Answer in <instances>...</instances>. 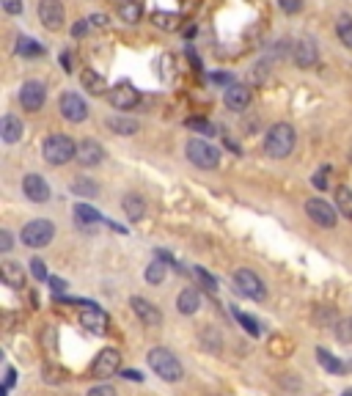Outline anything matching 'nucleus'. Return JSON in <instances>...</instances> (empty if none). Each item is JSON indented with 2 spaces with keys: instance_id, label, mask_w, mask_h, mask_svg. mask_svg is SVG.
<instances>
[{
  "instance_id": "nucleus-3",
  "label": "nucleus",
  "mask_w": 352,
  "mask_h": 396,
  "mask_svg": "<svg viewBox=\"0 0 352 396\" xmlns=\"http://www.w3.org/2000/svg\"><path fill=\"white\" fill-rule=\"evenodd\" d=\"M42 157L50 165H67L72 160H77V144L69 135H47L42 141Z\"/></svg>"
},
{
  "instance_id": "nucleus-40",
  "label": "nucleus",
  "mask_w": 352,
  "mask_h": 396,
  "mask_svg": "<svg viewBox=\"0 0 352 396\" xmlns=\"http://www.w3.org/2000/svg\"><path fill=\"white\" fill-rule=\"evenodd\" d=\"M31 273H33V278H36V281L50 278V275H47V264H44V259H31Z\"/></svg>"
},
{
  "instance_id": "nucleus-39",
  "label": "nucleus",
  "mask_w": 352,
  "mask_h": 396,
  "mask_svg": "<svg viewBox=\"0 0 352 396\" xmlns=\"http://www.w3.org/2000/svg\"><path fill=\"white\" fill-rule=\"evenodd\" d=\"M330 173H333V168H330V165H322V168L314 173V179H311L314 187H317V190H328V176H330Z\"/></svg>"
},
{
  "instance_id": "nucleus-48",
  "label": "nucleus",
  "mask_w": 352,
  "mask_h": 396,
  "mask_svg": "<svg viewBox=\"0 0 352 396\" xmlns=\"http://www.w3.org/2000/svg\"><path fill=\"white\" fill-rule=\"evenodd\" d=\"M47 281H50V286H53L56 295H64V292H67V284H64L61 278H47Z\"/></svg>"
},
{
  "instance_id": "nucleus-25",
  "label": "nucleus",
  "mask_w": 352,
  "mask_h": 396,
  "mask_svg": "<svg viewBox=\"0 0 352 396\" xmlns=\"http://www.w3.org/2000/svg\"><path fill=\"white\" fill-rule=\"evenodd\" d=\"M119 17H121V22H127V25L141 22L143 0H121V3H119Z\"/></svg>"
},
{
  "instance_id": "nucleus-32",
  "label": "nucleus",
  "mask_w": 352,
  "mask_h": 396,
  "mask_svg": "<svg viewBox=\"0 0 352 396\" xmlns=\"http://www.w3.org/2000/svg\"><path fill=\"white\" fill-rule=\"evenodd\" d=\"M143 278H146V281H149L151 286H160V284L165 281V264L154 259V261H151V264L146 267V273H143Z\"/></svg>"
},
{
  "instance_id": "nucleus-36",
  "label": "nucleus",
  "mask_w": 352,
  "mask_h": 396,
  "mask_svg": "<svg viewBox=\"0 0 352 396\" xmlns=\"http://www.w3.org/2000/svg\"><path fill=\"white\" fill-rule=\"evenodd\" d=\"M234 317H237V322H240V325H242V327H245V330H248V333H251L253 338H256V336H262V327H259V322H256L253 317L242 314L240 309H234Z\"/></svg>"
},
{
  "instance_id": "nucleus-16",
  "label": "nucleus",
  "mask_w": 352,
  "mask_h": 396,
  "mask_svg": "<svg viewBox=\"0 0 352 396\" xmlns=\"http://www.w3.org/2000/svg\"><path fill=\"white\" fill-rule=\"evenodd\" d=\"M80 325H83L85 330H91V333L102 336V333H108V325H110V319H108V314H105L99 306L88 303V306L80 311Z\"/></svg>"
},
{
  "instance_id": "nucleus-46",
  "label": "nucleus",
  "mask_w": 352,
  "mask_h": 396,
  "mask_svg": "<svg viewBox=\"0 0 352 396\" xmlns=\"http://www.w3.org/2000/svg\"><path fill=\"white\" fill-rule=\"evenodd\" d=\"M88 28H91V19H80V22L72 28V36H74V39H80V36H83Z\"/></svg>"
},
{
  "instance_id": "nucleus-21",
  "label": "nucleus",
  "mask_w": 352,
  "mask_h": 396,
  "mask_svg": "<svg viewBox=\"0 0 352 396\" xmlns=\"http://www.w3.org/2000/svg\"><path fill=\"white\" fill-rule=\"evenodd\" d=\"M176 309H179V314L193 317V314L201 309V292H199V289H193V286L182 289V292H179V298H176Z\"/></svg>"
},
{
  "instance_id": "nucleus-24",
  "label": "nucleus",
  "mask_w": 352,
  "mask_h": 396,
  "mask_svg": "<svg viewBox=\"0 0 352 396\" xmlns=\"http://www.w3.org/2000/svg\"><path fill=\"white\" fill-rule=\"evenodd\" d=\"M80 80H83V85H85V91H88L91 96H105V94H108V80L102 78L99 72L85 69V72L80 75Z\"/></svg>"
},
{
  "instance_id": "nucleus-15",
  "label": "nucleus",
  "mask_w": 352,
  "mask_h": 396,
  "mask_svg": "<svg viewBox=\"0 0 352 396\" xmlns=\"http://www.w3.org/2000/svg\"><path fill=\"white\" fill-rule=\"evenodd\" d=\"M22 193H25V198L33 201V204L50 201V184H47L44 176H39V173H28V176L22 179Z\"/></svg>"
},
{
  "instance_id": "nucleus-11",
  "label": "nucleus",
  "mask_w": 352,
  "mask_h": 396,
  "mask_svg": "<svg viewBox=\"0 0 352 396\" xmlns=\"http://www.w3.org/2000/svg\"><path fill=\"white\" fill-rule=\"evenodd\" d=\"M108 99H110V107H116V110H133V107H138V102H141V91H138L133 83L121 80L119 85L110 88Z\"/></svg>"
},
{
  "instance_id": "nucleus-53",
  "label": "nucleus",
  "mask_w": 352,
  "mask_h": 396,
  "mask_svg": "<svg viewBox=\"0 0 352 396\" xmlns=\"http://www.w3.org/2000/svg\"><path fill=\"white\" fill-rule=\"evenodd\" d=\"M350 160H352V146H350Z\"/></svg>"
},
{
  "instance_id": "nucleus-7",
  "label": "nucleus",
  "mask_w": 352,
  "mask_h": 396,
  "mask_svg": "<svg viewBox=\"0 0 352 396\" xmlns=\"http://www.w3.org/2000/svg\"><path fill=\"white\" fill-rule=\"evenodd\" d=\"M47 102V85L42 80H25L19 88V105L28 113H39Z\"/></svg>"
},
{
  "instance_id": "nucleus-30",
  "label": "nucleus",
  "mask_w": 352,
  "mask_h": 396,
  "mask_svg": "<svg viewBox=\"0 0 352 396\" xmlns=\"http://www.w3.org/2000/svg\"><path fill=\"white\" fill-rule=\"evenodd\" d=\"M336 207L344 218H352V190L347 184H339L336 187Z\"/></svg>"
},
{
  "instance_id": "nucleus-18",
  "label": "nucleus",
  "mask_w": 352,
  "mask_h": 396,
  "mask_svg": "<svg viewBox=\"0 0 352 396\" xmlns=\"http://www.w3.org/2000/svg\"><path fill=\"white\" fill-rule=\"evenodd\" d=\"M130 309L135 311V317L141 319L146 327H160V325H162V311H160L154 303H149L146 298H133V300H130Z\"/></svg>"
},
{
  "instance_id": "nucleus-13",
  "label": "nucleus",
  "mask_w": 352,
  "mask_h": 396,
  "mask_svg": "<svg viewBox=\"0 0 352 396\" xmlns=\"http://www.w3.org/2000/svg\"><path fill=\"white\" fill-rule=\"evenodd\" d=\"M292 61L297 69H314L319 64V47L314 39H300L292 47Z\"/></svg>"
},
{
  "instance_id": "nucleus-4",
  "label": "nucleus",
  "mask_w": 352,
  "mask_h": 396,
  "mask_svg": "<svg viewBox=\"0 0 352 396\" xmlns=\"http://www.w3.org/2000/svg\"><path fill=\"white\" fill-rule=\"evenodd\" d=\"M185 155H187V160H190L196 168H201V171H215V168L220 165V149L207 144L204 138H190L187 146H185Z\"/></svg>"
},
{
  "instance_id": "nucleus-20",
  "label": "nucleus",
  "mask_w": 352,
  "mask_h": 396,
  "mask_svg": "<svg viewBox=\"0 0 352 396\" xmlns=\"http://www.w3.org/2000/svg\"><path fill=\"white\" fill-rule=\"evenodd\" d=\"M22 135H25V127H22V119H17V116L6 113V116L0 119V138H3L6 144H17V141H19Z\"/></svg>"
},
{
  "instance_id": "nucleus-8",
  "label": "nucleus",
  "mask_w": 352,
  "mask_h": 396,
  "mask_svg": "<svg viewBox=\"0 0 352 396\" xmlns=\"http://www.w3.org/2000/svg\"><path fill=\"white\" fill-rule=\"evenodd\" d=\"M305 215H308V221H314L319 229H333V226L339 223V209L330 207V204L322 201V198H308V201H305Z\"/></svg>"
},
{
  "instance_id": "nucleus-37",
  "label": "nucleus",
  "mask_w": 352,
  "mask_h": 396,
  "mask_svg": "<svg viewBox=\"0 0 352 396\" xmlns=\"http://www.w3.org/2000/svg\"><path fill=\"white\" fill-rule=\"evenodd\" d=\"M201 341H204V347H207L210 352H220V344H223V341H220V333H217L215 327H207V330L201 333Z\"/></svg>"
},
{
  "instance_id": "nucleus-28",
  "label": "nucleus",
  "mask_w": 352,
  "mask_h": 396,
  "mask_svg": "<svg viewBox=\"0 0 352 396\" xmlns=\"http://www.w3.org/2000/svg\"><path fill=\"white\" fill-rule=\"evenodd\" d=\"M74 218H77L80 226H97V223H102V215L94 207H88V204H77L74 207Z\"/></svg>"
},
{
  "instance_id": "nucleus-34",
  "label": "nucleus",
  "mask_w": 352,
  "mask_h": 396,
  "mask_svg": "<svg viewBox=\"0 0 352 396\" xmlns=\"http://www.w3.org/2000/svg\"><path fill=\"white\" fill-rule=\"evenodd\" d=\"M333 333L342 344H352V317H342L333 325Z\"/></svg>"
},
{
  "instance_id": "nucleus-51",
  "label": "nucleus",
  "mask_w": 352,
  "mask_h": 396,
  "mask_svg": "<svg viewBox=\"0 0 352 396\" xmlns=\"http://www.w3.org/2000/svg\"><path fill=\"white\" fill-rule=\"evenodd\" d=\"M91 22H94L97 28H105V25H108V19H105L102 14H94V17H91Z\"/></svg>"
},
{
  "instance_id": "nucleus-38",
  "label": "nucleus",
  "mask_w": 352,
  "mask_h": 396,
  "mask_svg": "<svg viewBox=\"0 0 352 396\" xmlns=\"http://www.w3.org/2000/svg\"><path fill=\"white\" fill-rule=\"evenodd\" d=\"M193 275L199 278V284H201V286H204L210 295H215V292H217V281L212 278V275L207 273V270H204V267H196V270H193Z\"/></svg>"
},
{
  "instance_id": "nucleus-19",
  "label": "nucleus",
  "mask_w": 352,
  "mask_h": 396,
  "mask_svg": "<svg viewBox=\"0 0 352 396\" xmlns=\"http://www.w3.org/2000/svg\"><path fill=\"white\" fill-rule=\"evenodd\" d=\"M0 281L11 289H22L25 286V270L19 261H3L0 264Z\"/></svg>"
},
{
  "instance_id": "nucleus-22",
  "label": "nucleus",
  "mask_w": 352,
  "mask_h": 396,
  "mask_svg": "<svg viewBox=\"0 0 352 396\" xmlns=\"http://www.w3.org/2000/svg\"><path fill=\"white\" fill-rule=\"evenodd\" d=\"M105 124H108V130L116 132V135H135V132L141 130V124H138L133 116H110Z\"/></svg>"
},
{
  "instance_id": "nucleus-14",
  "label": "nucleus",
  "mask_w": 352,
  "mask_h": 396,
  "mask_svg": "<svg viewBox=\"0 0 352 396\" xmlns=\"http://www.w3.org/2000/svg\"><path fill=\"white\" fill-rule=\"evenodd\" d=\"M251 88L248 85H242V83H234V85H228L226 88V94H223V105L231 110V113H242V110H248V105H251Z\"/></svg>"
},
{
  "instance_id": "nucleus-50",
  "label": "nucleus",
  "mask_w": 352,
  "mask_h": 396,
  "mask_svg": "<svg viewBox=\"0 0 352 396\" xmlns=\"http://www.w3.org/2000/svg\"><path fill=\"white\" fill-rule=\"evenodd\" d=\"M124 377H127V380H138V383L143 380V375L141 372H135V369H127V372H124Z\"/></svg>"
},
{
  "instance_id": "nucleus-47",
  "label": "nucleus",
  "mask_w": 352,
  "mask_h": 396,
  "mask_svg": "<svg viewBox=\"0 0 352 396\" xmlns=\"http://www.w3.org/2000/svg\"><path fill=\"white\" fill-rule=\"evenodd\" d=\"M212 83H217V85H234V78L226 75V72H215V75H212Z\"/></svg>"
},
{
  "instance_id": "nucleus-17",
  "label": "nucleus",
  "mask_w": 352,
  "mask_h": 396,
  "mask_svg": "<svg viewBox=\"0 0 352 396\" xmlns=\"http://www.w3.org/2000/svg\"><path fill=\"white\" fill-rule=\"evenodd\" d=\"M102 160H105V146H102L99 141L85 138V141L77 144V162H80L83 168H94V165H99Z\"/></svg>"
},
{
  "instance_id": "nucleus-2",
  "label": "nucleus",
  "mask_w": 352,
  "mask_h": 396,
  "mask_svg": "<svg viewBox=\"0 0 352 396\" xmlns=\"http://www.w3.org/2000/svg\"><path fill=\"white\" fill-rule=\"evenodd\" d=\"M146 361H149V366L154 369V375H157L160 380H165V383H179V380L185 377L182 363H179V361H176V355H174L171 350H165V347H154V350H149Z\"/></svg>"
},
{
  "instance_id": "nucleus-12",
  "label": "nucleus",
  "mask_w": 352,
  "mask_h": 396,
  "mask_svg": "<svg viewBox=\"0 0 352 396\" xmlns=\"http://www.w3.org/2000/svg\"><path fill=\"white\" fill-rule=\"evenodd\" d=\"M58 110H61V116H64L67 121H72V124H80V121H85V119H88V107H85L83 96H80V94H74V91L61 94V99H58Z\"/></svg>"
},
{
  "instance_id": "nucleus-35",
  "label": "nucleus",
  "mask_w": 352,
  "mask_h": 396,
  "mask_svg": "<svg viewBox=\"0 0 352 396\" xmlns=\"http://www.w3.org/2000/svg\"><path fill=\"white\" fill-rule=\"evenodd\" d=\"M185 127H190V130H196V132H201V135H207V138H212V135H217V127L212 124V121H207V119H187L185 121Z\"/></svg>"
},
{
  "instance_id": "nucleus-45",
  "label": "nucleus",
  "mask_w": 352,
  "mask_h": 396,
  "mask_svg": "<svg viewBox=\"0 0 352 396\" xmlns=\"http://www.w3.org/2000/svg\"><path fill=\"white\" fill-rule=\"evenodd\" d=\"M11 248H14V237H11V232H6V229H3V232H0V250H3V253H8Z\"/></svg>"
},
{
  "instance_id": "nucleus-10",
  "label": "nucleus",
  "mask_w": 352,
  "mask_h": 396,
  "mask_svg": "<svg viewBox=\"0 0 352 396\" xmlns=\"http://www.w3.org/2000/svg\"><path fill=\"white\" fill-rule=\"evenodd\" d=\"M36 14H39V22H42L47 31H53V33L61 31L64 22H67V11H64V3H61V0H39Z\"/></svg>"
},
{
  "instance_id": "nucleus-52",
  "label": "nucleus",
  "mask_w": 352,
  "mask_h": 396,
  "mask_svg": "<svg viewBox=\"0 0 352 396\" xmlns=\"http://www.w3.org/2000/svg\"><path fill=\"white\" fill-rule=\"evenodd\" d=\"M344 396H352V391H347V394H344Z\"/></svg>"
},
{
  "instance_id": "nucleus-6",
  "label": "nucleus",
  "mask_w": 352,
  "mask_h": 396,
  "mask_svg": "<svg viewBox=\"0 0 352 396\" xmlns=\"http://www.w3.org/2000/svg\"><path fill=\"white\" fill-rule=\"evenodd\" d=\"M231 278H234V289H237L242 298H251V300H256V303L267 298V286L262 284V278H259L253 270H245V267H242V270H234Z\"/></svg>"
},
{
  "instance_id": "nucleus-29",
  "label": "nucleus",
  "mask_w": 352,
  "mask_h": 396,
  "mask_svg": "<svg viewBox=\"0 0 352 396\" xmlns=\"http://www.w3.org/2000/svg\"><path fill=\"white\" fill-rule=\"evenodd\" d=\"M72 193H77V196H83V198H97V196H99V184H97L94 179H88V176H80V179L72 184Z\"/></svg>"
},
{
  "instance_id": "nucleus-31",
  "label": "nucleus",
  "mask_w": 352,
  "mask_h": 396,
  "mask_svg": "<svg viewBox=\"0 0 352 396\" xmlns=\"http://www.w3.org/2000/svg\"><path fill=\"white\" fill-rule=\"evenodd\" d=\"M17 53H19V55H25V58H36V55H42V53H44V47H42L39 42L28 39V36H19V39H17Z\"/></svg>"
},
{
  "instance_id": "nucleus-49",
  "label": "nucleus",
  "mask_w": 352,
  "mask_h": 396,
  "mask_svg": "<svg viewBox=\"0 0 352 396\" xmlns=\"http://www.w3.org/2000/svg\"><path fill=\"white\" fill-rule=\"evenodd\" d=\"M72 61H74V58H72V53L64 50V53H61V69H64V72H72V69H74V67H72Z\"/></svg>"
},
{
  "instance_id": "nucleus-43",
  "label": "nucleus",
  "mask_w": 352,
  "mask_h": 396,
  "mask_svg": "<svg viewBox=\"0 0 352 396\" xmlns=\"http://www.w3.org/2000/svg\"><path fill=\"white\" fill-rule=\"evenodd\" d=\"M44 380H47V383H61V380H64V369H58V366H44Z\"/></svg>"
},
{
  "instance_id": "nucleus-1",
  "label": "nucleus",
  "mask_w": 352,
  "mask_h": 396,
  "mask_svg": "<svg viewBox=\"0 0 352 396\" xmlns=\"http://www.w3.org/2000/svg\"><path fill=\"white\" fill-rule=\"evenodd\" d=\"M294 144H297V132L292 124L286 121H278L267 130L265 135V155L273 160H286L292 152H294Z\"/></svg>"
},
{
  "instance_id": "nucleus-26",
  "label": "nucleus",
  "mask_w": 352,
  "mask_h": 396,
  "mask_svg": "<svg viewBox=\"0 0 352 396\" xmlns=\"http://www.w3.org/2000/svg\"><path fill=\"white\" fill-rule=\"evenodd\" d=\"M151 22H154L160 31H165V33H174V31H179V25H182V17H179L176 11H154V14H151Z\"/></svg>"
},
{
  "instance_id": "nucleus-54",
  "label": "nucleus",
  "mask_w": 352,
  "mask_h": 396,
  "mask_svg": "<svg viewBox=\"0 0 352 396\" xmlns=\"http://www.w3.org/2000/svg\"><path fill=\"white\" fill-rule=\"evenodd\" d=\"M248 3H256V0H248Z\"/></svg>"
},
{
  "instance_id": "nucleus-33",
  "label": "nucleus",
  "mask_w": 352,
  "mask_h": 396,
  "mask_svg": "<svg viewBox=\"0 0 352 396\" xmlns=\"http://www.w3.org/2000/svg\"><path fill=\"white\" fill-rule=\"evenodd\" d=\"M336 36H339V42L352 50V17H339V22H336Z\"/></svg>"
},
{
  "instance_id": "nucleus-41",
  "label": "nucleus",
  "mask_w": 352,
  "mask_h": 396,
  "mask_svg": "<svg viewBox=\"0 0 352 396\" xmlns=\"http://www.w3.org/2000/svg\"><path fill=\"white\" fill-rule=\"evenodd\" d=\"M0 3H3V11H6V14H11V17L22 14V8H25V3H22V0H0Z\"/></svg>"
},
{
  "instance_id": "nucleus-27",
  "label": "nucleus",
  "mask_w": 352,
  "mask_h": 396,
  "mask_svg": "<svg viewBox=\"0 0 352 396\" xmlns=\"http://www.w3.org/2000/svg\"><path fill=\"white\" fill-rule=\"evenodd\" d=\"M317 361H319V366H322L325 372H330V375H344V372H347V363L339 361L336 355H330L325 347H317Z\"/></svg>"
},
{
  "instance_id": "nucleus-5",
  "label": "nucleus",
  "mask_w": 352,
  "mask_h": 396,
  "mask_svg": "<svg viewBox=\"0 0 352 396\" xmlns=\"http://www.w3.org/2000/svg\"><path fill=\"white\" fill-rule=\"evenodd\" d=\"M22 242L28 245V248H44V245H50L53 237H56V226H53V221H47V218H36V221H31V223H25L22 226Z\"/></svg>"
},
{
  "instance_id": "nucleus-42",
  "label": "nucleus",
  "mask_w": 352,
  "mask_h": 396,
  "mask_svg": "<svg viewBox=\"0 0 352 396\" xmlns=\"http://www.w3.org/2000/svg\"><path fill=\"white\" fill-rule=\"evenodd\" d=\"M283 14H300L303 11V0H278Z\"/></svg>"
},
{
  "instance_id": "nucleus-23",
  "label": "nucleus",
  "mask_w": 352,
  "mask_h": 396,
  "mask_svg": "<svg viewBox=\"0 0 352 396\" xmlns=\"http://www.w3.org/2000/svg\"><path fill=\"white\" fill-rule=\"evenodd\" d=\"M121 209H124V215H127V221H141L143 215H146V201H143L138 193H127L124 196V201H121Z\"/></svg>"
},
{
  "instance_id": "nucleus-44",
  "label": "nucleus",
  "mask_w": 352,
  "mask_h": 396,
  "mask_svg": "<svg viewBox=\"0 0 352 396\" xmlns=\"http://www.w3.org/2000/svg\"><path fill=\"white\" fill-rule=\"evenodd\" d=\"M85 396H116V388L113 386H94V388H88Z\"/></svg>"
},
{
  "instance_id": "nucleus-9",
  "label": "nucleus",
  "mask_w": 352,
  "mask_h": 396,
  "mask_svg": "<svg viewBox=\"0 0 352 396\" xmlns=\"http://www.w3.org/2000/svg\"><path fill=\"white\" fill-rule=\"evenodd\" d=\"M119 369H121V352L113 350V347H105V350L94 358V363H91V377L108 380V377L119 375Z\"/></svg>"
}]
</instances>
